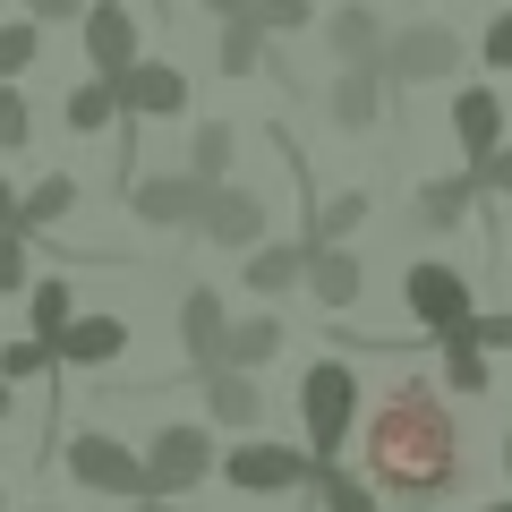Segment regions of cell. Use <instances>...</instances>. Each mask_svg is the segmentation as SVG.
<instances>
[{
  "mask_svg": "<svg viewBox=\"0 0 512 512\" xmlns=\"http://www.w3.org/2000/svg\"><path fill=\"white\" fill-rule=\"evenodd\" d=\"M367 478L393 487L402 504H436L453 495L461 478V419H453V393L427 376L384 384V402L367 410Z\"/></svg>",
  "mask_w": 512,
  "mask_h": 512,
  "instance_id": "obj_1",
  "label": "cell"
},
{
  "mask_svg": "<svg viewBox=\"0 0 512 512\" xmlns=\"http://www.w3.org/2000/svg\"><path fill=\"white\" fill-rule=\"evenodd\" d=\"M299 427H308L316 461L350 453V436H359V367L350 359H308V376H299Z\"/></svg>",
  "mask_w": 512,
  "mask_h": 512,
  "instance_id": "obj_2",
  "label": "cell"
},
{
  "mask_svg": "<svg viewBox=\"0 0 512 512\" xmlns=\"http://www.w3.org/2000/svg\"><path fill=\"white\" fill-rule=\"evenodd\" d=\"M222 470V444L205 419H163L146 444V495H163V504H180V495H197L205 478Z\"/></svg>",
  "mask_w": 512,
  "mask_h": 512,
  "instance_id": "obj_3",
  "label": "cell"
},
{
  "mask_svg": "<svg viewBox=\"0 0 512 512\" xmlns=\"http://www.w3.org/2000/svg\"><path fill=\"white\" fill-rule=\"evenodd\" d=\"M60 470H69L86 495H111V504H137V495H146V453H137V444H120L111 427L69 436V444H60Z\"/></svg>",
  "mask_w": 512,
  "mask_h": 512,
  "instance_id": "obj_4",
  "label": "cell"
},
{
  "mask_svg": "<svg viewBox=\"0 0 512 512\" xmlns=\"http://www.w3.org/2000/svg\"><path fill=\"white\" fill-rule=\"evenodd\" d=\"M222 487H239V495H308L316 453L308 444H274V436H239L222 453Z\"/></svg>",
  "mask_w": 512,
  "mask_h": 512,
  "instance_id": "obj_5",
  "label": "cell"
},
{
  "mask_svg": "<svg viewBox=\"0 0 512 512\" xmlns=\"http://www.w3.org/2000/svg\"><path fill=\"white\" fill-rule=\"evenodd\" d=\"M461 60H470V43L444 18H419V26H393L384 35V77L393 86H444V77H461Z\"/></svg>",
  "mask_w": 512,
  "mask_h": 512,
  "instance_id": "obj_6",
  "label": "cell"
},
{
  "mask_svg": "<svg viewBox=\"0 0 512 512\" xmlns=\"http://www.w3.org/2000/svg\"><path fill=\"white\" fill-rule=\"evenodd\" d=\"M402 308H410V325L436 342V333L470 325L478 299H470V274H461V265H444V256H419V265L402 274Z\"/></svg>",
  "mask_w": 512,
  "mask_h": 512,
  "instance_id": "obj_7",
  "label": "cell"
},
{
  "mask_svg": "<svg viewBox=\"0 0 512 512\" xmlns=\"http://www.w3.org/2000/svg\"><path fill=\"white\" fill-rule=\"evenodd\" d=\"M265 231H274V205L256 197V188H239V180H214V188H205L197 239H214V248L248 256V248H265Z\"/></svg>",
  "mask_w": 512,
  "mask_h": 512,
  "instance_id": "obj_8",
  "label": "cell"
},
{
  "mask_svg": "<svg viewBox=\"0 0 512 512\" xmlns=\"http://www.w3.org/2000/svg\"><path fill=\"white\" fill-rule=\"evenodd\" d=\"M128 214L146 222V231H197L205 180H197V171H154V180H128Z\"/></svg>",
  "mask_w": 512,
  "mask_h": 512,
  "instance_id": "obj_9",
  "label": "cell"
},
{
  "mask_svg": "<svg viewBox=\"0 0 512 512\" xmlns=\"http://www.w3.org/2000/svg\"><path fill=\"white\" fill-rule=\"evenodd\" d=\"M86 69L94 77H128L137 60H146V43H137V9L128 0H86Z\"/></svg>",
  "mask_w": 512,
  "mask_h": 512,
  "instance_id": "obj_10",
  "label": "cell"
},
{
  "mask_svg": "<svg viewBox=\"0 0 512 512\" xmlns=\"http://www.w3.org/2000/svg\"><path fill=\"white\" fill-rule=\"evenodd\" d=\"M299 291L316 299V308H333V316H350L367 299V265H359V248L350 239H308V282Z\"/></svg>",
  "mask_w": 512,
  "mask_h": 512,
  "instance_id": "obj_11",
  "label": "cell"
},
{
  "mask_svg": "<svg viewBox=\"0 0 512 512\" xmlns=\"http://www.w3.org/2000/svg\"><path fill=\"white\" fill-rule=\"evenodd\" d=\"M384 94H393L384 60H342V69H333V86H325V111H333V128L367 137V128L384 120Z\"/></svg>",
  "mask_w": 512,
  "mask_h": 512,
  "instance_id": "obj_12",
  "label": "cell"
},
{
  "mask_svg": "<svg viewBox=\"0 0 512 512\" xmlns=\"http://www.w3.org/2000/svg\"><path fill=\"white\" fill-rule=\"evenodd\" d=\"M188 111V69H171V60H137V69L120 77V120L146 128V120H180Z\"/></svg>",
  "mask_w": 512,
  "mask_h": 512,
  "instance_id": "obj_13",
  "label": "cell"
},
{
  "mask_svg": "<svg viewBox=\"0 0 512 512\" xmlns=\"http://www.w3.org/2000/svg\"><path fill=\"white\" fill-rule=\"evenodd\" d=\"M222 342H231V308H222L214 282H188L180 291V350H188V376L222 367Z\"/></svg>",
  "mask_w": 512,
  "mask_h": 512,
  "instance_id": "obj_14",
  "label": "cell"
},
{
  "mask_svg": "<svg viewBox=\"0 0 512 512\" xmlns=\"http://www.w3.org/2000/svg\"><path fill=\"white\" fill-rule=\"evenodd\" d=\"M60 367H77V376H94V367H120V350H128V316H111V308H77L69 316V333H60Z\"/></svg>",
  "mask_w": 512,
  "mask_h": 512,
  "instance_id": "obj_15",
  "label": "cell"
},
{
  "mask_svg": "<svg viewBox=\"0 0 512 512\" xmlns=\"http://www.w3.org/2000/svg\"><path fill=\"white\" fill-rule=\"evenodd\" d=\"M453 137H461V163L495 154V146H504V94H495V86H461L453 94Z\"/></svg>",
  "mask_w": 512,
  "mask_h": 512,
  "instance_id": "obj_16",
  "label": "cell"
},
{
  "mask_svg": "<svg viewBox=\"0 0 512 512\" xmlns=\"http://www.w3.org/2000/svg\"><path fill=\"white\" fill-rule=\"evenodd\" d=\"M487 197V188L470 180V163L461 171H444V180H419V197H410V222L419 231H453V222H470V205Z\"/></svg>",
  "mask_w": 512,
  "mask_h": 512,
  "instance_id": "obj_17",
  "label": "cell"
},
{
  "mask_svg": "<svg viewBox=\"0 0 512 512\" xmlns=\"http://www.w3.org/2000/svg\"><path fill=\"white\" fill-rule=\"evenodd\" d=\"M282 350H291V325H282L274 308H256V316H231V342H222V367H274Z\"/></svg>",
  "mask_w": 512,
  "mask_h": 512,
  "instance_id": "obj_18",
  "label": "cell"
},
{
  "mask_svg": "<svg viewBox=\"0 0 512 512\" xmlns=\"http://www.w3.org/2000/svg\"><path fill=\"white\" fill-rule=\"evenodd\" d=\"M205 419H222V427H256L265 419V393H256V376L248 367H205Z\"/></svg>",
  "mask_w": 512,
  "mask_h": 512,
  "instance_id": "obj_19",
  "label": "cell"
},
{
  "mask_svg": "<svg viewBox=\"0 0 512 512\" xmlns=\"http://www.w3.org/2000/svg\"><path fill=\"white\" fill-rule=\"evenodd\" d=\"M316 512H384V487L350 461H316V487H308Z\"/></svg>",
  "mask_w": 512,
  "mask_h": 512,
  "instance_id": "obj_20",
  "label": "cell"
},
{
  "mask_svg": "<svg viewBox=\"0 0 512 512\" xmlns=\"http://www.w3.org/2000/svg\"><path fill=\"white\" fill-rule=\"evenodd\" d=\"M248 282L256 299H282V291H299V282H308V239H291V248H282V239H265V248H248Z\"/></svg>",
  "mask_w": 512,
  "mask_h": 512,
  "instance_id": "obj_21",
  "label": "cell"
},
{
  "mask_svg": "<svg viewBox=\"0 0 512 512\" xmlns=\"http://www.w3.org/2000/svg\"><path fill=\"white\" fill-rule=\"evenodd\" d=\"M384 35H393V26H384L367 0H350V9H325V43H333V60H384Z\"/></svg>",
  "mask_w": 512,
  "mask_h": 512,
  "instance_id": "obj_22",
  "label": "cell"
},
{
  "mask_svg": "<svg viewBox=\"0 0 512 512\" xmlns=\"http://www.w3.org/2000/svg\"><path fill=\"white\" fill-rule=\"evenodd\" d=\"M60 120H69L77 128V137H103V128L111 120H120V77H77V86H69V103H60Z\"/></svg>",
  "mask_w": 512,
  "mask_h": 512,
  "instance_id": "obj_23",
  "label": "cell"
},
{
  "mask_svg": "<svg viewBox=\"0 0 512 512\" xmlns=\"http://www.w3.org/2000/svg\"><path fill=\"white\" fill-rule=\"evenodd\" d=\"M265 52H274V35L256 26V9H248V18H222V26H214V60H222V77H256V69H265Z\"/></svg>",
  "mask_w": 512,
  "mask_h": 512,
  "instance_id": "obj_24",
  "label": "cell"
},
{
  "mask_svg": "<svg viewBox=\"0 0 512 512\" xmlns=\"http://www.w3.org/2000/svg\"><path fill=\"white\" fill-rule=\"evenodd\" d=\"M69 214H77V180H69V171H43V180L18 197V231H35V239L60 231Z\"/></svg>",
  "mask_w": 512,
  "mask_h": 512,
  "instance_id": "obj_25",
  "label": "cell"
},
{
  "mask_svg": "<svg viewBox=\"0 0 512 512\" xmlns=\"http://www.w3.org/2000/svg\"><path fill=\"white\" fill-rule=\"evenodd\" d=\"M436 350H444V393H487V384H495V367H487V350H478L470 325L436 333Z\"/></svg>",
  "mask_w": 512,
  "mask_h": 512,
  "instance_id": "obj_26",
  "label": "cell"
},
{
  "mask_svg": "<svg viewBox=\"0 0 512 512\" xmlns=\"http://www.w3.org/2000/svg\"><path fill=\"white\" fill-rule=\"evenodd\" d=\"M69 316H77V291H69L60 274H35V282H26V333L60 342V333H69Z\"/></svg>",
  "mask_w": 512,
  "mask_h": 512,
  "instance_id": "obj_27",
  "label": "cell"
},
{
  "mask_svg": "<svg viewBox=\"0 0 512 512\" xmlns=\"http://www.w3.org/2000/svg\"><path fill=\"white\" fill-rule=\"evenodd\" d=\"M367 214H376V197H367V188H333V197L308 205V231H299V239H350Z\"/></svg>",
  "mask_w": 512,
  "mask_h": 512,
  "instance_id": "obj_28",
  "label": "cell"
},
{
  "mask_svg": "<svg viewBox=\"0 0 512 512\" xmlns=\"http://www.w3.org/2000/svg\"><path fill=\"white\" fill-rule=\"evenodd\" d=\"M231 146H239V137H231V120H197V128H188V171H197L205 188H214V180H231Z\"/></svg>",
  "mask_w": 512,
  "mask_h": 512,
  "instance_id": "obj_29",
  "label": "cell"
},
{
  "mask_svg": "<svg viewBox=\"0 0 512 512\" xmlns=\"http://www.w3.org/2000/svg\"><path fill=\"white\" fill-rule=\"evenodd\" d=\"M0 376L9 384H43V376H60V350L43 342V333H9V342H0Z\"/></svg>",
  "mask_w": 512,
  "mask_h": 512,
  "instance_id": "obj_30",
  "label": "cell"
},
{
  "mask_svg": "<svg viewBox=\"0 0 512 512\" xmlns=\"http://www.w3.org/2000/svg\"><path fill=\"white\" fill-rule=\"evenodd\" d=\"M26 146H35V103L18 77H0V154H26Z\"/></svg>",
  "mask_w": 512,
  "mask_h": 512,
  "instance_id": "obj_31",
  "label": "cell"
},
{
  "mask_svg": "<svg viewBox=\"0 0 512 512\" xmlns=\"http://www.w3.org/2000/svg\"><path fill=\"white\" fill-rule=\"evenodd\" d=\"M43 52V26L35 18H0V77H26Z\"/></svg>",
  "mask_w": 512,
  "mask_h": 512,
  "instance_id": "obj_32",
  "label": "cell"
},
{
  "mask_svg": "<svg viewBox=\"0 0 512 512\" xmlns=\"http://www.w3.org/2000/svg\"><path fill=\"white\" fill-rule=\"evenodd\" d=\"M35 282V231H0V299H18Z\"/></svg>",
  "mask_w": 512,
  "mask_h": 512,
  "instance_id": "obj_33",
  "label": "cell"
},
{
  "mask_svg": "<svg viewBox=\"0 0 512 512\" xmlns=\"http://www.w3.org/2000/svg\"><path fill=\"white\" fill-rule=\"evenodd\" d=\"M308 18H316V0H256V26L265 35H299Z\"/></svg>",
  "mask_w": 512,
  "mask_h": 512,
  "instance_id": "obj_34",
  "label": "cell"
},
{
  "mask_svg": "<svg viewBox=\"0 0 512 512\" xmlns=\"http://www.w3.org/2000/svg\"><path fill=\"white\" fill-rule=\"evenodd\" d=\"M470 180L487 188V197H512V137H504L495 154H478V163H470Z\"/></svg>",
  "mask_w": 512,
  "mask_h": 512,
  "instance_id": "obj_35",
  "label": "cell"
},
{
  "mask_svg": "<svg viewBox=\"0 0 512 512\" xmlns=\"http://www.w3.org/2000/svg\"><path fill=\"white\" fill-rule=\"evenodd\" d=\"M478 52H487V69H512V0L487 18V43H478Z\"/></svg>",
  "mask_w": 512,
  "mask_h": 512,
  "instance_id": "obj_36",
  "label": "cell"
},
{
  "mask_svg": "<svg viewBox=\"0 0 512 512\" xmlns=\"http://www.w3.org/2000/svg\"><path fill=\"white\" fill-rule=\"evenodd\" d=\"M470 333H478V350H512V308H495V316H470Z\"/></svg>",
  "mask_w": 512,
  "mask_h": 512,
  "instance_id": "obj_37",
  "label": "cell"
},
{
  "mask_svg": "<svg viewBox=\"0 0 512 512\" xmlns=\"http://www.w3.org/2000/svg\"><path fill=\"white\" fill-rule=\"evenodd\" d=\"M35 26H69V18H86V0H18Z\"/></svg>",
  "mask_w": 512,
  "mask_h": 512,
  "instance_id": "obj_38",
  "label": "cell"
},
{
  "mask_svg": "<svg viewBox=\"0 0 512 512\" xmlns=\"http://www.w3.org/2000/svg\"><path fill=\"white\" fill-rule=\"evenodd\" d=\"M197 9H205V18H214V26H222V18H248L256 0H197Z\"/></svg>",
  "mask_w": 512,
  "mask_h": 512,
  "instance_id": "obj_39",
  "label": "cell"
},
{
  "mask_svg": "<svg viewBox=\"0 0 512 512\" xmlns=\"http://www.w3.org/2000/svg\"><path fill=\"white\" fill-rule=\"evenodd\" d=\"M0 231H18V188L0 180Z\"/></svg>",
  "mask_w": 512,
  "mask_h": 512,
  "instance_id": "obj_40",
  "label": "cell"
},
{
  "mask_svg": "<svg viewBox=\"0 0 512 512\" xmlns=\"http://www.w3.org/2000/svg\"><path fill=\"white\" fill-rule=\"evenodd\" d=\"M9 419H18V384L0 376V427H9Z\"/></svg>",
  "mask_w": 512,
  "mask_h": 512,
  "instance_id": "obj_41",
  "label": "cell"
},
{
  "mask_svg": "<svg viewBox=\"0 0 512 512\" xmlns=\"http://www.w3.org/2000/svg\"><path fill=\"white\" fill-rule=\"evenodd\" d=\"M120 512H163V495H137V504H120Z\"/></svg>",
  "mask_w": 512,
  "mask_h": 512,
  "instance_id": "obj_42",
  "label": "cell"
},
{
  "mask_svg": "<svg viewBox=\"0 0 512 512\" xmlns=\"http://www.w3.org/2000/svg\"><path fill=\"white\" fill-rule=\"evenodd\" d=\"M478 512H512V495H504V504H478Z\"/></svg>",
  "mask_w": 512,
  "mask_h": 512,
  "instance_id": "obj_43",
  "label": "cell"
},
{
  "mask_svg": "<svg viewBox=\"0 0 512 512\" xmlns=\"http://www.w3.org/2000/svg\"><path fill=\"white\" fill-rule=\"evenodd\" d=\"M504 478H512V436H504Z\"/></svg>",
  "mask_w": 512,
  "mask_h": 512,
  "instance_id": "obj_44",
  "label": "cell"
},
{
  "mask_svg": "<svg viewBox=\"0 0 512 512\" xmlns=\"http://www.w3.org/2000/svg\"><path fill=\"white\" fill-rule=\"evenodd\" d=\"M0 512H9V487H0Z\"/></svg>",
  "mask_w": 512,
  "mask_h": 512,
  "instance_id": "obj_45",
  "label": "cell"
},
{
  "mask_svg": "<svg viewBox=\"0 0 512 512\" xmlns=\"http://www.w3.org/2000/svg\"><path fill=\"white\" fill-rule=\"evenodd\" d=\"M35 512H52V504H35Z\"/></svg>",
  "mask_w": 512,
  "mask_h": 512,
  "instance_id": "obj_46",
  "label": "cell"
},
{
  "mask_svg": "<svg viewBox=\"0 0 512 512\" xmlns=\"http://www.w3.org/2000/svg\"><path fill=\"white\" fill-rule=\"evenodd\" d=\"M0 9H9V0H0Z\"/></svg>",
  "mask_w": 512,
  "mask_h": 512,
  "instance_id": "obj_47",
  "label": "cell"
}]
</instances>
